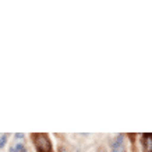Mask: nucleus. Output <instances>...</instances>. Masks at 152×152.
I'll return each instance as SVG.
<instances>
[{
  "instance_id": "f257e3e1",
  "label": "nucleus",
  "mask_w": 152,
  "mask_h": 152,
  "mask_svg": "<svg viewBox=\"0 0 152 152\" xmlns=\"http://www.w3.org/2000/svg\"><path fill=\"white\" fill-rule=\"evenodd\" d=\"M32 138L38 152H52V142L46 134H32Z\"/></svg>"
},
{
  "instance_id": "6e6552de",
  "label": "nucleus",
  "mask_w": 152,
  "mask_h": 152,
  "mask_svg": "<svg viewBox=\"0 0 152 152\" xmlns=\"http://www.w3.org/2000/svg\"><path fill=\"white\" fill-rule=\"evenodd\" d=\"M60 152H66V149L64 148H60Z\"/></svg>"
},
{
  "instance_id": "f03ea898",
  "label": "nucleus",
  "mask_w": 152,
  "mask_h": 152,
  "mask_svg": "<svg viewBox=\"0 0 152 152\" xmlns=\"http://www.w3.org/2000/svg\"><path fill=\"white\" fill-rule=\"evenodd\" d=\"M142 141H141V147L142 152H152V133L142 134Z\"/></svg>"
},
{
  "instance_id": "0eeeda50",
  "label": "nucleus",
  "mask_w": 152,
  "mask_h": 152,
  "mask_svg": "<svg viewBox=\"0 0 152 152\" xmlns=\"http://www.w3.org/2000/svg\"><path fill=\"white\" fill-rule=\"evenodd\" d=\"M14 137L17 140H21V138H24V134H21V133H17V134H14Z\"/></svg>"
},
{
  "instance_id": "7ed1b4c3",
  "label": "nucleus",
  "mask_w": 152,
  "mask_h": 152,
  "mask_svg": "<svg viewBox=\"0 0 152 152\" xmlns=\"http://www.w3.org/2000/svg\"><path fill=\"white\" fill-rule=\"evenodd\" d=\"M123 144H124V135H123V134H117L116 138L113 140V142H112V148L120 147V145H123Z\"/></svg>"
},
{
  "instance_id": "423d86ee",
  "label": "nucleus",
  "mask_w": 152,
  "mask_h": 152,
  "mask_svg": "<svg viewBox=\"0 0 152 152\" xmlns=\"http://www.w3.org/2000/svg\"><path fill=\"white\" fill-rule=\"evenodd\" d=\"M112 152H126V147H124V144H123V145H120V147L112 148Z\"/></svg>"
},
{
  "instance_id": "39448f33",
  "label": "nucleus",
  "mask_w": 152,
  "mask_h": 152,
  "mask_svg": "<svg viewBox=\"0 0 152 152\" xmlns=\"http://www.w3.org/2000/svg\"><path fill=\"white\" fill-rule=\"evenodd\" d=\"M7 138H9V134H3L1 137H0V148H3L7 142Z\"/></svg>"
},
{
  "instance_id": "20e7f679",
  "label": "nucleus",
  "mask_w": 152,
  "mask_h": 152,
  "mask_svg": "<svg viewBox=\"0 0 152 152\" xmlns=\"http://www.w3.org/2000/svg\"><path fill=\"white\" fill-rule=\"evenodd\" d=\"M10 152H27V148L24 147L21 142H17L15 145L10 148Z\"/></svg>"
}]
</instances>
